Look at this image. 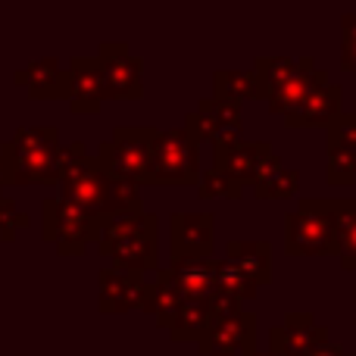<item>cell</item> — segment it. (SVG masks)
I'll use <instances>...</instances> for the list:
<instances>
[{
	"label": "cell",
	"instance_id": "6",
	"mask_svg": "<svg viewBox=\"0 0 356 356\" xmlns=\"http://www.w3.org/2000/svg\"><path fill=\"white\" fill-rule=\"evenodd\" d=\"M104 216H91L60 197H47L41 203V234L47 244L56 247L60 257H81L88 247L97 244Z\"/></svg>",
	"mask_w": 356,
	"mask_h": 356
},
{
	"label": "cell",
	"instance_id": "24",
	"mask_svg": "<svg viewBox=\"0 0 356 356\" xmlns=\"http://www.w3.org/2000/svg\"><path fill=\"white\" fill-rule=\"evenodd\" d=\"M216 313V303H203V300H181V307H178L172 325L166 328L169 334H172V341H200V334L207 332L209 319H213Z\"/></svg>",
	"mask_w": 356,
	"mask_h": 356
},
{
	"label": "cell",
	"instance_id": "25",
	"mask_svg": "<svg viewBox=\"0 0 356 356\" xmlns=\"http://www.w3.org/2000/svg\"><path fill=\"white\" fill-rule=\"evenodd\" d=\"M213 97L222 100V104H234V106H241L244 100H259L253 69L250 72H228V69L213 72Z\"/></svg>",
	"mask_w": 356,
	"mask_h": 356
},
{
	"label": "cell",
	"instance_id": "13",
	"mask_svg": "<svg viewBox=\"0 0 356 356\" xmlns=\"http://www.w3.org/2000/svg\"><path fill=\"white\" fill-rule=\"evenodd\" d=\"M344 113V88L322 79L294 110L284 116L288 129H332Z\"/></svg>",
	"mask_w": 356,
	"mask_h": 356
},
{
	"label": "cell",
	"instance_id": "31",
	"mask_svg": "<svg viewBox=\"0 0 356 356\" xmlns=\"http://www.w3.org/2000/svg\"><path fill=\"white\" fill-rule=\"evenodd\" d=\"M22 228H29V213H22L13 197L0 194V241H6V244L16 241V234Z\"/></svg>",
	"mask_w": 356,
	"mask_h": 356
},
{
	"label": "cell",
	"instance_id": "26",
	"mask_svg": "<svg viewBox=\"0 0 356 356\" xmlns=\"http://www.w3.org/2000/svg\"><path fill=\"white\" fill-rule=\"evenodd\" d=\"M297 188H300V172L288 169L284 163L266 169V172L253 181V194H257L259 200H284V197H294Z\"/></svg>",
	"mask_w": 356,
	"mask_h": 356
},
{
	"label": "cell",
	"instance_id": "27",
	"mask_svg": "<svg viewBox=\"0 0 356 356\" xmlns=\"http://www.w3.org/2000/svg\"><path fill=\"white\" fill-rule=\"evenodd\" d=\"M297 69L294 56H259L253 63V75H257V88H259V100H269L272 91L288 79Z\"/></svg>",
	"mask_w": 356,
	"mask_h": 356
},
{
	"label": "cell",
	"instance_id": "15",
	"mask_svg": "<svg viewBox=\"0 0 356 356\" xmlns=\"http://www.w3.org/2000/svg\"><path fill=\"white\" fill-rule=\"evenodd\" d=\"M144 294L147 282L135 272H122L116 266H106L97 272V309L100 313H129V309H144Z\"/></svg>",
	"mask_w": 356,
	"mask_h": 356
},
{
	"label": "cell",
	"instance_id": "28",
	"mask_svg": "<svg viewBox=\"0 0 356 356\" xmlns=\"http://www.w3.org/2000/svg\"><path fill=\"white\" fill-rule=\"evenodd\" d=\"M338 225H341V266L356 272V200H338Z\"/></svg>",
	"mask_w": 356,
	"mask_h": 356
},
{
	"label": "cell",
	"instance_id": "23",
	"mask_svg": "<svg viewBox=\"0 0 356 356\" xmlns=\"http://www.w3.org/2000/svg\"><path fill=\"white\" fill-rule=\"evenodd\" d=\"M178 307H181V297H178V288L172 282V272L160 269L154 275V282L147 284V294H144V313H150L156 319V325L169 328L178 313Z\"/></svg>",
	"mask_w": 356,
	"mask_h": 356
},
{
	"label": "cell",
	"instance_id": "8",
	"mask_svg": "<svg viewBox=\"0 0 356 356\" xmlns=\"http://www.w3.org/2000/svg\"><path fill=\"white\" fill-rule=\"evenodd\" d=\"M200 356L257 353V313L247 307H216L207 332L197 341Z\"/></svg>",
	"mask_w": 356,
	"mask_h": 356
},
{
	"label": "cell",
	"instance_id": "22",
	"mask_svg": "<svg viewBox=\"0 0 356 356\" xmlns=\"http://www.w3.org/2000/svg\"><path fill=\"white\" fill-rule=\"evenodd\" d=\"M225 259L238 263L259 288L272 282V244L269 241H228Z\"/></svg>",
	"mask_w": 356,
	"mask_h": 356
},
{
	"label": "cell",
	"instance_id": "2",
	"mask_svg": "<svg viewBox=\"0 0 356 356\" xmlns=\"http://www.w3.org/2000/svg\"><path fill=\"white\" fill-rule=\"evenodd\" d=\"M60 131L54 125H19L0 144L3 184H60Z\"/></svg>",
	"mask_w": 356,
	"mask_h": 356
},
{
	"label": "cell",
	"instance_id": "7",
	"mask_svg": "<svg viewBox=\"0 0 356 356\" xmlns=\"http://www.w3.org/2000/svg\"><path fill=\"white\" fill-rule=\"evenodd\" d=\"M200 175V141L184 125L166 131L156 129L147 184H197Z\"/></svg>",
	"mask_w": 356,
	"mask_h": 356
},
{
	"label": "cell",
	"instance_id": "16",
	"mask_svg": "<svg viewBox=\"0 0 356 356\" xmlns=\"http://www.w3.org/2000/svg\"><path fill=\"white\" fill-rule=\"evenodd\" d=\"M325 181L347 188L356 181V125L350 113H341L325 138Z\"/></svg>",
	"mask_w": 356,
	"mask_h": 356
},
{
	"label": "cell",
	"instance_id": "30",
	"mask_svg": "<svg viewBox=\"0 0 356 356\" xmlns=\"http://www.w3.org/2000/svg\"><path fill=\"white\" fill-rule=\"evenodd\" d=\"M197 194H200L203 200H213V197H228V200H238V197L244 194V188H241V184H234L232 178L219 175L216 169H207V172L200 175V181H197Z\"/></svg>",
	"mask_w": 356,
	"mask_h": 356
},
{
	"label": "cell",
	"instance_id": "1",
	"mask_svg": "<svg viewBox=\"0 0 356 356\" xmlns=\"http://www.w3.org/2000/svg\"><path fill=\"white\" fill-rule=\"evenodd\" d=\"M156 213L135 216H104L97 238L100 257H106L116 269L135 275H156L160 272V234H156Z\"/></svg>",
	"mask_w": 356,
	"mask_h": 356
},
{
	"label": "cell",
	"instance_id": "18",
	"mask_svg": "<svg viewBox=\"0 0 356 356\" xmlns=\"http://www.w3.org/2000/svg\"><path fill=\"white\" fill-rule=\"evenodd\" d=\"M13 79L19 88H29V94L38 100H66V69L56 56H41L25 69H16Z\"/></svg>",
	"mask_w": 356,
	"mask_h": 356
},
{
	"label": "cell",
	"instance_id": "17",
	"mask_svg": "<svg viewBox=\"0 0 356 356\" xmlns=\"http://www.w3.org/2000/svg\"><path fill=\"white\" fill-rule=\"evenodd\" d=\"M66 100L72 113L94 116L100 104L106 100L104 94V72H100L97 56H72L66 69Z\"/></svg>",
	"mask_w": 356,
	"mask_h": 356
},
{
	"label": "cell",
	"instance_id": "10",
	"mask_svg": "<svg viewBox=\"0 0 356 356\" xmlns=\"http://www.w3.org/2000/svg\"><path fill=\"white\" fill-rule=\"evenodd\" d=\"M106 100H138L144 94V60L129 54V44L104 41L97 47Z\"/></svg>",
	"mask_w": 356,
	"mask_h": 356
},
{
	"label": "cell",
	"instance_id": "35",
	"mask_svg": "<svg viewBox=\"0 0 356 356\" xmlns=\"http://www.w3.org/2000/svg\"><path fill=\"white\" fill-rule=\"evenodd\" d=\"M0 191H3V169H0Z\"/></svg>",
	"mask_w": 356,
	"mask_h": 356
},
{
	"label": "cell",
	"instance_id": "37",
	"mask_svg": "<svg viewBox=\"0 0 356 356\" xmlns=\"http://www.w3.org/2000/svg\"><path fill=\"white\" fill-rule=\"evenodd\" d=\"M250 356H272V353H269V350H266V353H250Z\"/></svg>",
	"mask_w": 356,
	"mask_h": 356
},
{
	"label": "cell",
	"instance_id": "19",
	"mask_svg": "<svg viewBox=\"0 0 356 356\" xmlns=\"http://www.w3.org/2000/svg\"><path fill=\"white\" fill-rule=\"evenodd\" d=\"M322 79H325V72H322V69H316L313 56H300V60H297V69L275 88V91H272V97L266 100V104H269V110L275 113V116H278V113H282V116H288V113L294 110V106L300 104V100L307 97V94L313 91Z\"/></svg>",
	"mask_w": 356,
	"mask_h": 356
},
{
	"label": "cell",
	"instance_id": "39",
	"mask_svg": "<svg viewBox=\"0 0 356 356\" xmlns=\"http://www.w3.org/2000/svg\"><path fill=\"white\" fill-rule=\"evenodd\" d=\"M22 356H25V353H22Z\"/></svg>",
	"mask_w": 356,
	"mask_h": 356
},
{
	"label": "cell",
	"instance_id": "34",
	"mask_svg": "<svg viewBox=\"0 0 356 356\" xmlns=\"http://www.w3.org/2000/svg\"><path fill=\"white\" fill-rule=\"evenodd\" d=\"M350 119H353V125H356V104H353V110H350Z\"/></svg>",
	"mask_w": 356,
	"mask_h": 356
},
{
	"label": "cell",
	"instance_id": "14",
	"mask_svg": "<svg viewBox=\"0 0 356 356\" xmlns=\"http://www.w3.org/2000/svg\"><path fill=\"white\" fill-rule=\"evenodd\" d=\"M322 344H328V332L316 325L313 313H288L282 325L269 328L272 356H309Z\"/></svg>",
	"mask_w": 356,
	"mask_h": 356
},
{
	"label": "cell",
	"instance_id": "38",
	"mask_svg": "<svg viewBox=\"0 0 356 356\" xmlns=\"http://www.w3.org/2000/svg\"><path fill=\"white\" fill-rule=\"evenodd\" d=\"M344 356H356V353H344Z\"/></svg>",
	"mask_w": 356,
	"mask_h": 356
},
{
	"label": "cell",
	"instance_id": "9",
	"mask_svg": "<svg viewBox=\"0 0 356 356\" xmlns=\"http://www.w3.org/2000/svg\"><path fill=\"white\" fill-rule=\"evenodd\" d=\"M282 156L275 154L269 141H228V144H216L213 147V169L219 175L232 178L234 184H253L266 169L278 166Z\"/></svg>",
	"mask_w": 356,
	"mask_h": 356
},
{
	"label": "cell",
	"instance_id": "21",
	"mask_svg": "<svg viewBox=\"0 0 356 356\" xmlns=\"http://www.w3.org/2000/svg\"><path fill=\"white\" fill-rule=\"evenodd\" d=\"M259 284L232 259H216V307H244L257 300Z\"/></svg>",
	"mask_w": 356,
	"mask_h": 356
},
{
	"label": "cell",
	"instance_id": "32",
	"mask_svg": "<svg viewBox=\"0 0 356 356\" xmlns=\"http://www.w3.org/2000/svg\"><path fill=\"white\" fill-rule=\"evenodd\" d=\"M341 69L344 72H353L356 79V13H344L341 16Z\"/></svg>",
	"mask_w": 356,
	"mask_h": 356
},
{
	"label": "cell",
	"instance_id": "29",
	"mask_svg": "<svg viewBox=\"0 0 356 356\" xmlns=\"http://www.w3.org/2000/svg\"><path fill=\"white\" fill-rule=\"evenodd\" d=\"M144 213L141 194L129 181H113L110 178V200H106V216H135Z\"/></svg>",
	"mask_w": 356,
	"mask_h": 356
},
{
	"label": "cell",
	"instance_id": "20",
	"mask_svg": "<svg viewBox=\"0 0 356 356\" xmlns=\"http://www.w3.org/2000/svg\"><path fill=\"white\" fill-rule=\"evenodd\" d=\"M172 282L181 300L216 303V259H191V263L169 266Z\"/></svg>",
	"mask_w": 356,
	"mask_h": 356
},
{
	"label": "cell",
	"instance_id": "4",
	"mask_svg": "<svg viewBox=\"0 0 356 356\" xmlns=\"http://www.w3.org/2000/svg\"><path fill=\"white\" fill-rule=\"evenodd\" d=\"M60 200L72 203V207L85 209L91 216H106V200H110V175H106L104 163L81 141L63 144L60 150Z\"/></svg>",
	"mask_w": 356,
	"mask_h": 356
},
{
	"label": "cell",
	"instance_id": "36",
	"mask_svg": "<svg viewBox=\"0 0 356 356\" xmlns=\"http://www.w3.org/2000/svg\"><path fill=\"white\" fill-rule=\"evenodd\" d=\"M353 297H356V288H353ZM353 319H356V303H353Z\"/></svg>",
	"mask_w": 356,
	"mask_h": 356
},
{
	"label": "cell",
	"instance_id": "11",
	"mask_svg": "<svg viewBox=\"0 0 356 356\" xmlns=\"http://www.w3.org/2000/svg\"><path fill=\"white\" fill-rule=\"evenodd\" d=\"M216 216L213 213H172L169 216V266L191 259H213Z\"/></svg>",
	"mask_w": 356,
	"mask_h": 356
},
{
	"label": "cell",
	"instance_id": "5",
	"mask_svg": "<svg viewBox=\"0 0 356 356\" xmlns=\"http://www.w3.org/2000/svg\"><path fill=\"white\" fill-rule=\"evenodd\" d=\"M156 129L154 125H119L106 141H100L97 160L104 163L113 181L147 184L150 178V147H154Z\"/></svg>",
	"mask_w": 356,
	"mask_h": 356
},
{
	"label": "cell",
	"instance_id": "33",
	"mask_svg": "<svg viewBox=\"0 0 356 356\" xmlns=\"http://www.w3.org/2000/svg\"><path fill=\"white\" fill-rule=\"evenodd\" d=\"M309 356H344V347H341V344H332V341H328V344L316 347V350L309 353Z\"/></svg>",
	"mask_w": 356,
	"mask_h": 356
},
{
	"label": "cell",
	"instance_id": "3",
	"mask_svg": "<svg viewBox=\"0 0 356 356\" xmlns=\"http://www.w3.org/2000/svg\"><path fill=\"white\" fill-rule=\"evenodd\" d=\"M284 253L288 257H341L338 200L307 197L284 216Z\"/></svg>",
	"mask_w": 356,
	"mask_h": 356
},
{
	"label": "cell",
	"instance_id": "12",
	"mask_svg": "<svg viewBox=\"0 0 356 356\" xmlns=\"http://www.w3.org/2000/svg\"><path fill=\"white\" fill-rule=\"evenodd\" d=\"M184 129L197 138V141H209L216 144H228L241 138V106L234 104H222L216 97H207L197 104V110H191L184 116Z\"/></svg>",
	"mask_w": 356,
	"mask_h": 356
}]
</instances>
